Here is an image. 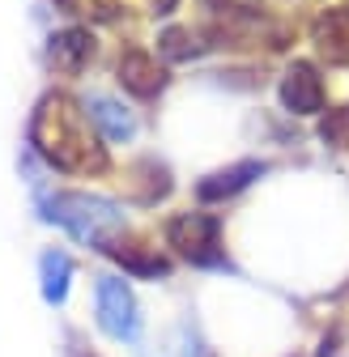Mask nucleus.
Instances as JSON below:
<instances>
[{"mask_svg": "<svg viewBox=\"0 0 349 357\" xmlns=\"http://www.w3.org/2000/svg\"><path fill=\"white\" fill-rule=\"evenodd\" d=\"M30 141L56 170H73V174L107 170L103 145L94 141V132H85V111L73 98H64V94H47L34 107Z\"/></svg>", "mask_w": 349, "mask_h": 357, "instance_id": "f257e3e1", "label": "nucleus"}, {"mask_svg": "<svg viewBox=\"0 0 349 357\" xmlns=\"http://www.w3.org/2000/svg\"><path fill=\"white\" fill-rule=\"evenodd\" d=\"M47 221L64 226L77 243H94V247H107L119 230H124V213L115 200H103V196H85V192H60L47 200Z\"/></svg>", "mask_w": 349, "mask_h": 357, "instance_id": "f03ea898", "label": "nucleus"}, {"mask_svg": "<svg viewBox=\"0 0 349 357\" xmlns=\"http://www.w3.org/2000/svg\"><path fill=\"white\" fill-rule=\"evenodd\" d=\"M166 243L174 255H184L196 268H226V247H222V221L213 213H179L166 221Z\"/></svg>", "mask_w": 349, "mask_h": 357, "instance_id": "7ed1b4c3", "label": "nucleus"}, {"mask_svg": "<svg viewBox=\"0 0 349 357\" xmlns=\"http://www.w3.org/2000/svg\"><path fill=\"white\" fill-rule=\"evenodd\" d=\"M94 298H98V328H103L111 340L137 344V340H141V306H137L133 289H128L119 277H103Z\"/></svg>", "mask_w": 349, "mask_h": 357, "instance_id": "20e7f679", "label": "nucleus"}, {"mask_svg": "<svg viewBox=\"0 0 349 357\" xmlns=\"http://www.w3.org/2000/svg\"><path fill=\"white\" fill-rule=\"evenodd\" d=\"M281 107L290 115H315L324 107V81L315 73V64L298 60L285 77H281Z\"/></svg>", "mask_w": 349, "mask_h": 357, "instance_id": "39448f33", "label": "nucleus"}, {"mask_svg": "<svg viewBox=\"0 0 349 357\" xmlns=\"http://www.w3.org/2000/svg\"><path fill=\"white\" fill-rule=\"evenodd\" d=\"M260 174H265V162H235L226 170H213V174H205L196 183V200L200 204H222V200L247 192Z\"/></svg>", "mask_w": 349, "mask_h": 357, "instance_id": "423d86ee", "label": "nucleus"}, {"mask_svg": "<svg viewBox=\"0 0 349 357\" xmlns=\"http://www.w3.org/2000/svg\"><path fill=\"white\" fill-rule=\"evenodd\" d=\"M90 60H94V34L85 30V26H68V30L52 34V43H47V64L56 73L77 77Z\"/></svg>", "mask_w": 349, "mask_h": 357, "instance_id": "0eeeda50", "label": "nucleus"}, {"mask_svg": "<svg viewBox=\"0 0 349 357\" xmlns=\"http://www.w3.org/2000/svg\"><path fill=\"white\" fill-rule=\"evenodd\" d=\"M119 85L128 89V94H137V98H154V94H162V85H166V68L149 52L128 47L119 56Z\"/></svg>", "mask_w": 349, "mask_h": 357, "instance_id": "6e6552de", "label": "nucleus"}, {"mask_svg": "<svg viewBox=\"0 0 349 357\" xmlns=\"http://www.w3.org/2000/svg\"><path fill=\"white\" fill-rule=\"evenodd\" d=\"M81 111H85V119H90V123H98L103 137L115 141V145H124V141L137 137V115L128 111L124 102L107 98V94H90V98L81 102Z\"/></svg>", "mask_w": 349, "mask_h": 357, "instance_id": "1a4fd4ad", "label": "nucleus"}, {"mask_svg": "<svg viewBox=\"0 0 349 357\" xmlns=\"http://www.w3.org/2000/svg\"><path fill=\"white\" fill-rule=\"evenodd\" d=\"M315 47L332 64H349V9H328L315 22Z\"/></svg>", "mask_w": 349, "mask_h": 357, "instance_id": "9d476101", "label": "nucleus"}, {"mask_svg": "<svg viewBox=\"0 0 349 357\" xmlns=\"http://www.w3.org/2000/svg\"><path fill=\"white\" fill-rule=\"evenodd\" d=\"M115 264H124V273H133V277H166L170 273V259H162L158 255V247H124L119 238H111L107 247H103Z\"/></svg>", "mask_w": 349, "mask_h": 357, "instance_id": "9b49d317", "label": "nucleus"}, {"mask_svg": "<svg viewBox=\"0 0 349 357\" xmlns=\"http://www.w3.org/2000/svg\"><path fill=\"white\" fill-rule=\"evenodd\" d=\"M38 273H43V298L52 306H60L68 298V281H73V259L64 251H43L38 259Z\"/></svg>", "mask_w": 349, "mask_h": 357, "instance_id": "f8f14e48", "label": "nucleus"}, {"mask_svg": "<svg viewBox=\"0 0 349 357\" xmlns=\"http://www.w3.org/2000/svg\"><path fill=\"white\" fill-rule=\"evenodd\" d=\"M158 52H162L166 60H196V56L205 52V43H200L188 26H170V30L158 34Z\"/></svg>", "mask_w": 349, "mask_h": 357, "instance_id": "ddd939ff", "label": "nucleus"}, {"mask_svg": "<svg viewBox=\"0 0 349 357\" xmlns=\"http://www.w3.org/2000/svg\"><path fill=\"white\" fill-rule=\"evenodd\" d=\"M320 132H324V141H328V145H345V137H349V111H336V115H328Z\"/></svg>", "mask_w": 349, "mask_h": 357, "instance_id": "4468645a", "label": "nucleus"}, {"mask_svg": "<svg viewBox=\"0 0 349 357\" xmlns=\"http://www.w3.org/2000/svg\"><path fill=\"white\" fill-rule=\"evenodd\" d=\"M174 5H179V0H154V13H170Z\"/></svg>", "mask_w": 349, "mask_h": 357, "instance_id": "2eb2a0df", "label": "nucleus"}]
</instances>
